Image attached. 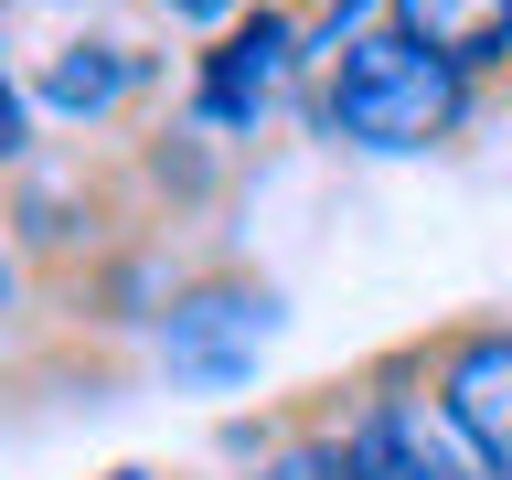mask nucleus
I'll use <instances>...</instances> for the list:
<instances>
[{"instance_id": "nucleus-6", "label": "nucleus", "mask_w": 512, "mask_h": 480, "mask_svg": "<svg viewBox=\"0 0 512 480\" xmlns=\"http://www.w3.org/2000/svg\"><path fill=\"white\" fill-rule=\"evenodd\" d=\"M22 75H32V107L54 128H118V118H139L160 96L171 54L139 43V32H64V43H43Z\"/></svg>"}, {"instance_id": "nucleus-8", "label": "nucleus", "mask_w": 512, "mask_h": 480, "mask_svg": "<svg viewBox=\"0 0 512 480\" xmlns=\"http://www.w3.org/2000/svg\"><path fill=\"white\" fill-rule=\"evenodd\" d=\"M384 22L416 32L438 64H459L470 86L512 75V0H384Z\"/></svg>"}, {"instance_id": "nucleus-11", "label": "nucleus", "mask_w": 512, "mask_h": 480, "mask_svg": "<svg viewBox=\"0 0 512 480\" xmlns=\"http://www.w3.org/2000/svg\"><path fill=\"white\" fill-rule=\"evenodd\" d=\"M246 480H331V470H320L310 448H299V438H288V427H278V438L256 448V470H246Z\"/></svg>"}, {"instance_id": "nucleus-7", "label": "nucleus", "mask_w": 512, "mask_h": 480, "mask_svg": "<svg viewBox=\"0 0 512 480\" xmlns=\"http://www.w3.org/2000/svg\"><path fill=\"white\" fill-rule=\"evenodd\" d=\"M427 395L448 406V427L470 438L480 470L512 480V320H459V331H427Z\"/></svg>"}, {"instance_id": "nucleus-13", "label": "nucleus", "mask_w": 512, "mask_h": 480, "mask_svg": "<svg viewBox=\"0 0 512 480\" xmlns=\"http://www.w3.org/2000/svg\"><path fill=\"white\" fill-rule=\"evenodd\" d=\"M107 480H160V470H107Z\"/></svg>"}, {"instance_id": "nucleus-2", "label": "nucleus", "mask_w": 512, "mask_h": 480, "mask_svg": "<svg viewBox=\"0 0 512 480\" xmlns=\"http://www.w3.org/2000/svg\"><path fill=\"white\" fill-rule=\"evenodd\" d=\"M288 438L331 480H491L470 438L448 427V406L427 395V342L363 363L352 384H320V406L288 416Z\"/></svg>"}, {"instance_id": "nucleus-3", "label": "nucleus", "mask_w": 512, "mask_h": 480, "mask_svg": "<svg viewBox=\"0 0 512 480\" xmlns=\"http://www.w3.org/2000/svg\"><path fill=\"white\" fill-rule=\"evenodd\" d=\"M0 235L22 246V267H96L107 246L150 235V203L128 182V160H22L11 171V203H0Z\"/></svg>"}, {"instance_id": "nucleus-10", "label": "nucleus", "mask_w": 512, "mask_h": 480, "mask_svg": "<svg viewBox=\"0 0 512 480\" xmlns=\"http://www.w3.org/2000/svg\"><path fill=\"white\" fill-rule=\"evenodd\" d=\"M150 11H160V22H171V32H192V43H214L224 22H246L256 0H150Z\"/></svg>"}, {"instance_id": "nucleus-12", "label": "nucleus", "mask_w": 512, "mask_h": 480, "mask_svg": "<svg viewBox=\"0 0 512 480\" xmlns=\"http://www.w3.org/2000/svg\"><path fill=\"white\" fill-rule=\"evenodd\" d=\"M11 288H22V246H11V235H0V299H11Z\"/></svg>"}, {"instance_id": "nucleus-4", "label": "nucleus", "mask_w": 512, "mask_h": 480, "mask_svg": "<svg viewBox=\"0 0 512 480\" xmlns=\"http://www.w3.org/2000/svg\"><path fill=\"white\" fill-rule=\"evenodd\" d=\"M310 11L299 0H256L246 22H224L203 54H192L182 75V118L214 128V139H256V128L278 118L288 96H299V75H310Z\"/></svg>"}, {"instance_id": "nucleus-9", "label": "nucleus", "mask_w": 512, "mask_h": 480, "mask_svg": "<svg viewBox=\"0 0 512 480\" xmlns=\"http://www.w3.org/2000/svg\"><path fill=\"white\" fill-rule=\"evenodd\" d=\"M32 118H43V107H32V75L11 64V32H0V171L32 160Z\"/></svg>"}, {"instance_id": "nucleus-5", "label": "nucleus", "mask_w": 512, "mask_h": 480, "mask_svg": "<svg viewBox=\"0 0 512 480\" xmlns=\"http://www.w3.org/2000/svg\"><path fill=\"white\" fill-rule=\"evenodd\" d=\"M267 342H278V288L246 278V267H192V278L171 288L160 331H150L160 374L192 384V395H235Z\"/></svg>"}, {"instance_id": "nucleus-1", "label": "nucleus", "mask_w": 512, "mask_h": 480, "mask_svg": "<svg viewBox=\"0 0 512 480\" xmlns=\"http://www.w3.org/2000/svg\"><path fill=\"white\" fill-rule=\"evenodd\" d=\"M470 118H480V86L459 64H438L416 32H395V22L352 32L342 54L310 64V128L342 139V150H363V160H427Z\"/></svg>"}]
</instances>
